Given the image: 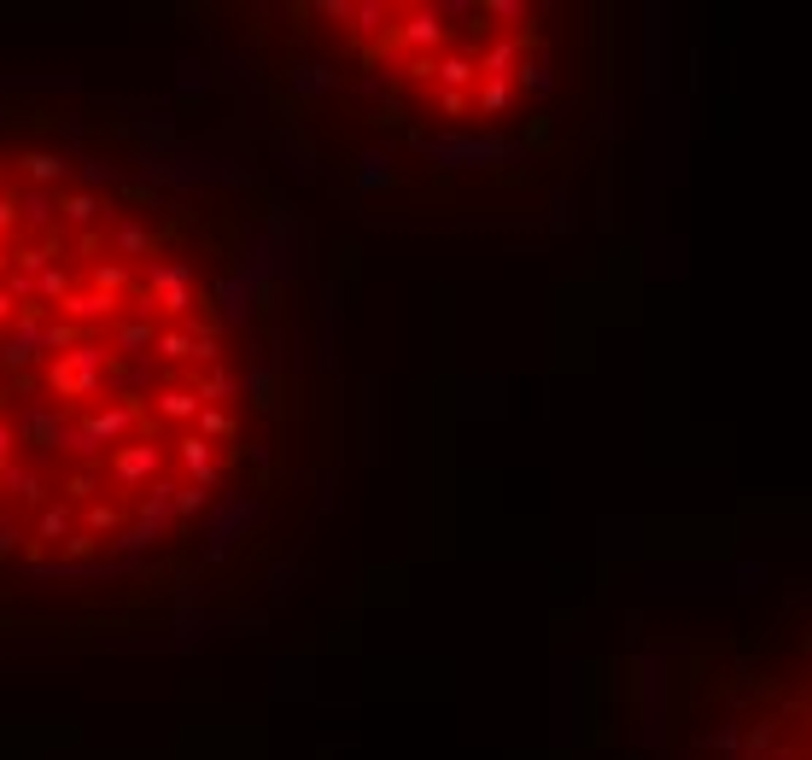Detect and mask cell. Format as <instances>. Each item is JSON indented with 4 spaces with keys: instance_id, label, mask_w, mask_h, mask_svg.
Masks as SVG:
<instances>
[{
    "instance_id": "6da1fadb",
    "label": "cell",
    "mask_w": 812,
    "mask_h": 760,
    "mask_svg": "<svg viewBox=\"0 0 812 760\" xmlns=\"http://www.w3.org/2000/svg\"><path fill=\"white\" fill-rule=\"evenodd\" d=\"M158 468V445H141V451H117V480H146Z\"/></svg>"
},
{
    "instance_id": "7a4b0ae2",
    "label": "cell",
    "mask_w": 812,
    "mask_h": 760,
    "mask_svg": "<svg viewBox=\"0 0 812 760\" xmlns=\"http://www.w3.org/2000/svg\"><path fill=\"white\" fill-rule=\"evenodd\" d=\"M181 463L193 468V480H211V451H205V439H181Z\"/></svg>"
},
{
    "instance_id": "3957f363",
    "label": "cell",
    "mask_w": 812,
    "mask_h": 760,
    "mask_svg": "<svg viewBox=\"0 0 812 760\" xmlns=\"http://www.w3.org/2000/svg\"><path fill=\"white\" fill-rule=\"evenodd\" d=\"M199 393H158V416H193Z\"/></svg>"
},
{
    "instance_id": "277c9868",
    "label": "cell",
    "mask_w": 812,
    "mask_h": 760,
    "mask_svg": "<svg viewBox=\"0 0 812 760\" xmlns=\"http://www.w3.org/2000/svg\"><path fill=\"white\" fill-rule=\"evenodd\" d=\"M64 217H71V223H94V217H99V199H89V194L64 199Z\"/></svg>"
},
{
    "instance_id": "5b68a950",
    "label": "cell",
    "mask_w": 812,
    "mask_h": 760,
    "mask_svg": "<svg viewBox=\"0 0 812 760\" xmlns=\"http://www.w3.org/2000/svg\"><path fill=\"white\" fill-rule=\"evenodd\" d=\"M24 164H30V176H36V182H59V171H64V164H59V159H47V152H30Z\"/></svg>"
},
{
    "instance_id": "8992f818",
    "label": "cell",
    "mask_w": 812,
    "mask_h": 760,
    "mask_svg": "<svg viewBox=\"0 0 812 760\" xmlns=\"http://www.w3.org/2000/svg\"><path fill=\"white\" fill-rule=\"evenodd\" d=\"M158 358H193V340H188V334H164V340H158Z\"/></svg>"
},
{
    "instance_id": "52a82bcc",
    "label": "cell",
    "mask_w": 812,
    "mask_h": 760,
    "mask_svg": "<svg viewBox=\"0 0 812 760\" xmlns=\"http://www.w3.org/2000/svg\"><path fill=\"white\" fill-rule=\"evenodd\" d=\"M117 252H146V234L134 223H123V229H117Z\"/></svg>"
},
{
    "instance_id": "ba28073f",
    "label": "cell",
    "mask_w": 812,
    "mask_h": 760,
    "mask_svg": "<svg viewBox=\"0 0 812 760\" xmlns=\"http://www.w3.org/2000/svg\"><path fill=\"white\" fill-rule=\"evenodd\" d=\"M94 281H99V287H123V281H129V269H123V264H99V269H94Z\"/></svg>"
},
{
    "instance_id": "9c48e42d",
    "label": "cell",
    "mask_w": 812,
    "mask_h": 760,
    "mask_svg": "<svg viewBox=\"0 0 812 760\" xmlns=\"http://www.w3.org/2000/svg\"><path fill=\"white\" fill-rule=\"evenodd\" d=\"M199 421H205V433H211V439H223V433H234V421H228L223 410H205V416H199Z\"/></svg>"
},
{
    "instance_id": "30bf717a",
    "label": "cell",
    "mask_w": 812,
    "mask_h": 760,
    "mask_svg": "<svg viewBox=\"0 0 812 760\" xmlns=\"http://www.w3.org/2000/svg\"><path fill=\"white\" fill-rule=\"evenodd\" d=\"M64 527H71V515H64V510H47V515H42V533H47V538H59Z\"/></svg>"
},
{
    "instance_id": "8fae6325",
    "label": "cell",
    "mask_w": 812,
    "mask_h": 760,
    "mask_svg": "<svg viewBox=\"0 0 812 760\" xmlns=\"http://www.w3.org/2000/svg\"><path fill=\"white\" fill-rule=\"evenodd\" d=\"M117 527V510H89V533H111Z\"/></svg>"
},
{
    "instance_id": "7c38bea8",
    "label": "cell",
    "mask_w": 812,
    "mask_h": 760,
    "mask_svg": "<svg viewBox=\"0 0 812 760\" xmlns=\"http://www.w3.org/2000/svg\"><path fill=\"white\" fill-rule=\"evenodd\" d=\"M12 223H19V206H12V199H0V234H7Z\"/></svg>"
},
{
    "instance_id": "4fadbf2b",
    "label": "cell",
    "mask_w": 812,
    "mask_h": 760,
    "mask_svg": "<svg viewBox=\"0 0 812 760\" xmlns=\"http://www.w3.org/2000/svg\"><path fill=\"white\" fill-rule=\"evenodd\" d=\"M12 445H19V439H12V428H7V421H0V463H7V456H12Z\"/></svg>"
},
{
    "instance_id": "5bb4252c",
    "label": "cell",
    "mask_w": 812,
    "mask_h": 760,
    "mask_svg": "<svg viewBox=\"0 0 812 760\" xmlns=\"http://www.w3.org/2000/svg\"><path fill=\"white\" fill-rule=\"evenodd\" d=\"M7 264H12V252H7V246H0V276H7Z\"/></svg>"
}]
</instances>
